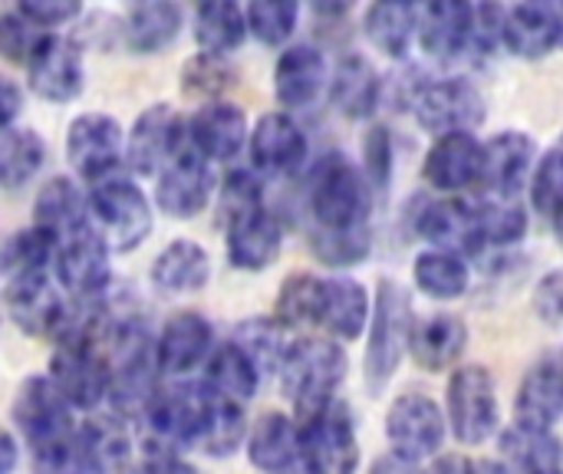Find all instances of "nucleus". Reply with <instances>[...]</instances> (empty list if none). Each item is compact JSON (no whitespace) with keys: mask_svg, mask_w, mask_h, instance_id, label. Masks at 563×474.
<instances>
[{"mask_svg":"<svg viewBox=\"0 0 563 474\" xmlns=\"http://www.w3.org/2000/svg\"><path fill=\"white\" fill-rule=\"evenodd\" d=\"M66 158L82 181L109 178L125 158V132L106 112H82L66 129Z\"/></svg>","mask_w":563,"mask_h":474,"instance_id":"9d476101","label":"nucleus"},{"mask_svg":"<svg viewBox=\"0 0 563 474\" xmlns=\"http://www.w3.org/2000/svg\"><path fill=\"white\" fill-rule=\"evenodd\" d=\"M416 231L432 247H445L462 257L485 251V238L478 228V205H468L462 198H442L422 205V211L416 214Z\"/></svg>","mask_w":563,"mask_h":474,"instance_id":"aec40b11","label":"nucleus"},{"mask_svg":"<svg viewBox=\"0 0 563 474\" xmlns=\"http://www.w3.org/2000/svg\"><path fill=\"white\" fill-rule=\"evenodd\" d=\"M20 112H23V92H20V86L0 76V129L13 125Z\"/></svg>","mask_w":563,"mask_h":474,"instance_id":"4d7b16f0","label":"nucleus"},{"mask_svg":"<svg viewBox=\"0 0 563 474\" xmlns=\"http://www.w3.org/2000/svg\"><path fill=\"white\" fill-rule=\"evenodd\" d=\"M373 313L369 290L353 277H327L323 280V307H320V327L333 340H360L366 337Z\"/></svg>","mask_w":563,"mask_h":474,"instance_id":"c85d7f7f","label":"nucleus"},{"mask_svg":"<svg viewBox=\"0 0 563 474\" xmlns=\"http://www.w3.org/2000/svg\"><path fill=\"white\" fill-rule=\"evenodd\" d=\"M247 30L264 46H284L300 16V0H251L247 3Z\"/></svg>","mask_w":563,"mask_h":474,"instance_id":"a18cd8bd","label":"nucleus"},{"mask_svg":"<svg viewBox=\"0 0 563 474\" xmlns=\"http://www.w3.org/2000/svg\"><path fill=\"white\" fill-rule=\"evenodd\" d=\"M330 82V69L327 59L317 46L310 43H297L287 46L277 56L274 66V96L284 109H307L313 106Z\"/></svg>","mask_w":563,"mask_h":474,"instance_id":"4be33fe9","label":"nucleus"},{"mask_svg":"<svg viewBox=\"0 0 563 474\" xmlns=\"http://www.w3.org/2000/svg\"><path fill=\"white\" fill-rule=\"evenodd\" d=\"M231 82H234V73L224 63V56H214V53H205V49L198 56H191L185 63V69H181V89L188 96H198V99H214Z\"/></svg>","mask_w":563,"mask_h":474,"instance_id":"8fccbe9b","label":"nucleus"},{"mask_svg":"<svg viewBox=\"0 0 563 474\" xmlns=\"http://www.w3.org/2000/svg\"><path fill=\"white\" fill-rule=\"evenodd\" d=\"M531 205L541 218L554 221L563 214V148H551L538 158L531 172Z\"/></svg>","mask_w":563,"mask_h":474,"instance_id":"de8ad7c7","label":"nucleus"},{"mask_svg":"<svg viewBox=\"0 0 563 474\" xmlns=\"http://www.w3.org/2000/svg\"><path fill=\"white\" fill-rule=\"evenodd\" d=\"M247 459L261 472L300 469V422L287 412H267L247 432Z\"/></svg>","mask_w":563,"mask_h":474,"instance_id":"c756f323","label":"nucleus"},{"mask_svg":"<svg viewBox=\"0 0 563 474\" xmlns=\"http://www.w3.org/2000/svg\"><path fill=\"white\" fill-rule=\"evenodd\" d=\"M478 172H482V142L475 139V132L465 129L435 135L422 162L426 181L442 195H455L478 185Z\"/></svg>","mask_w":563,"mask_h":474,"instance_id":"a211bd4d","label":"nucleus"},{"mask_svg":"<svg viewBox=\"0 0 563 474\" xmlns=\"http://www.w3.org/2000/svg\"><path fill=\"white\" fill-rule=\"evenodd\" d=\"M323 280L310 271H297L280 284L277 304H274V317L287 327V330H307V327H320V307H323Z\"/></svg>","mask_w":563,"mask_h":474,"instance_id":"ea45409f","label":"nucleus"},{"mask_svg":"<svg viewBox=\"0 0 563 474\" xmlns=\"http://www.w3.org/2000/svg\"><path fill=\"white\" fill-rule=\"evenodd\" d=\"M188 145L205 155L208 162H231L241 155V148L247 145V115L241 106L224 102V99H208L188 122Z\"/></svg>","mask_w":563,"mask_h":474,"instance_id":"f3484780","label":"nucleus"},{"mask_svg":"<svg viewBox=\"0 0 563 474\" xmlns=\"http://www.w3.org/2000/svg\"><path fill=\"white\" fill-rule=\"evenodd\" d=\"M261 366L231 340L218 350H211L208 356V370H205V383L221 393V396H231L238 403H251L257 386H261Z\"/></svg>","mask_w":563,"mask_h":474,"instance_id":"58836bf2","label":"nucleus"},{"mask_svg":"<svg viewBox=\"0 0 563 474\" xmlns=\"http://www.w3.org/2000/svg\"><path fill=\"white\" fill-rule=\"evenodd\" d=\"M366 178L376 188H389V178H393V139H389V129H373L366 135Z\"/></svg>","mask_w":563,"mask_h":474,"instance_id":"864d4df0","label":"nucleus"},{"mask_svg":"<svg viewBox=\"0 0 563 474\" xmlns=\"http://www.w3.org/2000/svg\"><path fill=\"white\" fill-rule=\"evenodd\" d=\"M373 185L363 168L343 155H330L310 185V211L320 228H356L369 221Z\"/></svg>","mask_w":563,"mask_h":474,"instance_id":"39448f33","label":"nucleus"},{"mask_svg":"<svg viewBox=\"0 0 563 474\" xmlns=\"http://www.w3.org/2000/svg\"><path fill=\"white\" fill-rule=\"evenodd\" d=\"M356 465H360L356 422L340 399L300 419V469L317 474H350Z\"/></svg>","mask_w":563,"mask_h":474,"instance_id":"0eeeda50","label":"nucleus"},{"mask_svg":"<svg viewBox=\"0 0 563 474\" xmlns=\"http://www.w3.org/2000/svg\"><path fill=\"white\" fill-rule=\"evenodd\" d=\"M16 3H20V10H23L30 20H36L40 26L69 23V20L79 13V7H82V0H16Z\"/></svg>","mask_w":563,"mask_h":474,"instance_id":"6e6d98bb","label":"nucleus"},{"mask_svg":"<svg viewBox=\"0 0 563 474\" xmlns=\"http://www.w3.org/2000/svg\"><path fill=\"white\" fill-rule=\"evenodd\" d=\"M247 13L238 0H201L195 13V40L205 53L228 56L247 40Z\"/></svg>","mask_w":563,"mask_h":474,"instance_id":"4c0bfd02","label":"nucleus"},{"mask_svg":"<svg viewBox=\"0 0 563 474\" xmlns=\"http://www.w3.org/2000/svg\"><path fill=\"white\" fill-rule=\"evenodd\" d=\"M228 231V264L244 274H261L267 271L284 247V231L267 208L234 221L224 228Z\"/></svg>","mask_w":563,"mask_h":474,"instance_id":"393cba45","label":"nucleus"},{"mask_svg":"<svg viewBox=\"0 0 563 474\" xmlns=\"http://www.w3.org/2000/svg\"><path fill=\"white\" fill-rule=\"evenodd\" d=\"M346 379V353L333 340H294L280 366L284 396L294 406V419H307L336 399Z\"/></svg>","mask_w":563,"mask_h":474,"instance_id":"f03ea898","label":"nucleus"},{"mask_svg":"<svg viewBox=\"0 0 563 474\" xmlns=\"http://www.w3.org/2000/svg\"><path fill=\"white\" fill-rule=\"evenodd\" d=\"M445 419L455 442L478 449L501 429V403L495 376L485 366H455L445 386Z\"/></svg>","mask_w":563,"mask_h":474,"instance_id":"7ed1b4c3","label":"nucleus"},{"mask_svg":"<svg viewBox=\"0 0 563 474\" xmlns=\"http://www.w3.org/2000/svg\"><path fill=\"white\" fill-rule=\"evenodd\" d=\"M310 247H313L320 264L346 271V267H356L369 257L373 234H369V224H356V228H320L317 224Z\"/></svg>","mask_w":563,"mask_h":474,"instance_id":"37998d69","label":"nucleus"},{"mask_svg":"<svg viewBox=\"0 0 563 474\" xmlns=\"http://www.w3.org/2000/svg\"><path fill=\"white\" fill-rule=\"evenodd\" d=\"M16 459H20V449H16V439L0 429V474L13 472L16 469Z\"/></svg>","mask_w":563,"mask_h":474,"instance_id":"13d9d810","label":"nucleus"},{"mask_svg":"<svg viewBox=\"0 0 563 474\" xmlns=\"http://www.w3.org/2000/svg\"><path fill=\"white\" fill-rule=\"evenodd\" d=\"M46 162V142L33 129L7 125L0 129V185L20 188L26 185Z\"/></svg>","mask_w":563,"mask_h":474,"instance_id":"a19ab883","label":"nucleus"},{"mask_svg":"<svg viewBox=\"0 0 563 474\" xmlns=\"http://www.w3.org/2000/svg\"><path fill=\"white\" fill-rule=\"evenodd\" d=\"M56 238L46 231V228H40V224H33V228H26V231H16L7 244H3V251H0V267L10 274V277H16V274H33V271H46V264L49 261H56Z\"/></svg>","mask_w":563,"mask_h":474,"instance_id":"c03bdc74","label":"nucleus"},{"mask_svg":"<svg viewBox=\"0 0 563 474\" xmlns=\"http://www.w3.org/2000/svg\"><path fill=\"white\" fill-rule=\"evenodd\" d=\"M13 422L23 432L33 455L66 442L73 429V406L56 389L49 376H30L23 379L16 399H13Z\"/></svg>","mask_w":563,"mask_h":474,"instance_id":"6e6552de","label":"nucleus"},{"mask_svg":"<svg viewBox=\"0 0 563 474\" xmlns=\"http://www.w3.org/2000/svg\"><path fill=\"white\" fill-rule=\"evenodd\" d=\"M185 139L188 132L181 115L168 102H155L132 122L125 139V162L139 175H155L181 152Z\"/></svg>","mask_w":563,"mask_h":474,"instance_id":"f8f14e48","label":"nucleus"},{"mask_svg":"<svg viewBox=\"0 0 563 474\" xmlns=\"http://www.w3.org/2000/svg\"><path fill=\"white\" fill-rule=\"evenodd\" d=\"M109 254H112V247L106 244V238L96 231L92 221H86L82 228L69 231L56 244V277H59V284L76 297L106 294L109 280H112Z\"/></svg>","mask_w":563,"mask_h":474,"instance_id":"9b49d317","label":"nucleus"},{"mask_svg":"<svg viewBox=\"0 0 563 474\" xmlns=\"http://www.w3.org/2000/svg\"><path fill=\"white\" fill-rule=\"evenodd\" d=\"M412 115L416 122L429 132V135H442V132H475L488 109H485V96L478 92V86H472L468 79H439V82H426L409 96Z\"/></svg>","mask_w":563,"mask_h":474,"instance_id":"1a4fd4ad","label":"nucleus"},{"mask_svg":"<svg viewBox=\"0 0 563 474\" xmlns=\"http://www.w3.org/2000/svg\"><path fill=\"white\" fill-rule=\"evenodd\" d=\"M46 36V30L30 20L23 10L20 13H0V56L10 63L26 66V59L33 56V49L40 46V40Z\"/></svg>","mask_w":563,"mask_h":474,"instance_id":"3c124183","label":"nucleus"},{"mask_svg":"<svg viewBox=\"0 0 563 474\" xmlns=\"http://www.w3.org/2000/svg\"><path fill=\"white\" fill-rule=\"evenodd\" d=\"M89 221V195L73 178H49L33 201V224L46 228L56 241Z\"/></svg>","mask_w":563,"mask_h":474,"instance_id":"473e14b6","label":"nucleus"},{"mask_svg":"<svg viewBox=\"0 0 563 474\" xmlns=\"http://www.w3.org/2000/svg\"><path fill=\"white\" fill-rule=\"evenodd\" d=\"M185 26V10L175 0H139L125 23V43L139 56L168 49Z\"/></svg>","mask_w":563,"mask_h":474,"instance_id":"2f4dec72","label":"nucleus"},{"mask_svg":"<svg viewBox=\"0 0 563 474\" xmlns=\"http://www.w3.org/2000/svg\"><path fill=\"white\" fill-rule=\"evenodd\" d=\"M468 346V323L455 313H432L412 323L409 353L426 373L455 370Z\"/></svg>","mask_w":563,"mask_h":474,"instance_id":"b1692460","label":"nucleus"},{"mask_svg":"<svg viewBox=\"0 0 563 474\" xmlns=\"http://www.w3.org/2000/svg\"><path fill=\"white\" fill-rule=\"evenodd\" d=\"M449 436L445 409L426 393H402L386 409V442L412 469L432 462Z\"/></svg>","mask_w":563,"mask_h":474,"instance_id":"423d86ee","label":"nucleus"},{"mask_svg":"<svg viewBox=\"0 0 563 474\" xmlns=\"http://www.w3.org/2000/svg\"><path fill=\"white\" fill-rule=\"evenodd\" d=\"M534 313L548 327H563V267L548 271L534 287Z\"/></svg>","mask_w":563,"mask_h":474,"instance_id":"5fc2aeb1","label":"nucleus"},{"mask_svg":"<svg viewBox=\"0 0 563 474\" xmlns=\"http://www.w3.org/2000/svg\"><path fill=\"white\" fill-rule=\"evenodd\" d=\"M412 323L416 320H412L409 294L393 277L379 280L369 327H366V353H363V379H366L369 396H379L399 373L409 353Z\"/></svg>","mask_w":563,"mask_h":474,"instance_id":"f257e3e1","label":"nucleus"},{"mask_svg":"<svg viewBox=\"0 0 563 474\" xmlns=\"http://www.w3.org/2000/svg\"><path fill=\"white\" fill-rule=\"evenodd\" d=\"M214 195V175L205 155L195 148H181L162 172L155 185V205L175 221L198 218Z\"/></svg>","mask_w":563,"mask_h":474,"instance_id":"ddd939ff","label":"nucleus"},{"mask_svg":"<svg viewBox=\"0 0 563 474\" xmlns=\"http://www.w3.org/2000/svg\"><path fill=\"white\" fill-rule=\"evenodd\" d=\"M7 310L26 337H40V340H56V333L63 330V323L69 317L59 290L46 277V271L10 277Z\"/></svg>","mask_w":563,"mask_h":474,"instance_id":"dca6fc26","label":"nucleus"},{"mask_svg":"<svg viewBox=\"0 0 563 474\" xmlns=\"http://www.w3.org/2000/svg\"><path fill=\"white\" fill-rule=\"evenodd\" d=\"M211 350H214V327L208 323V317L195 310L175 313L155 340L158 370L168 376H185L198 370L201 363H208Z\"/></svg>","mask_w":563,"mask_h":474,"instance_id":"412c9836","label":"nucleus"},{"mask_svg":"<svg viewBox=\"0 0 563 474\" xmlns=\"http://www.w3.org/2000/svg\"><path fill=\"white\" fill-rule=\"evenodd\" d=\"M558 145H561V148H563V132H561V142H558Z\"/></svg>","mask_w":563,"mask_h":474,"instance_id":"69168bd1","label":"nucleus"},{"mask_svg":"<svg viewBox=\"0 0 563 474\" xmlns=\"http://www.w3.org/2000/svg\"><path fill=\"white\" fill-rule=\"evenodd\" d=\"M538 165V142L521 129H505L482 145L478 185L492 198H515Z\"/></svg>","mask_w":563,"mask_h":474,"instance_id":"4468645a","label":"nucleus"},{"mask_svg":"<svg viewBox=\"0 0 563 474\" xmlns=\"http://www.w3.org/2000/svg\"><path fill=\"white\" fill-rule=\"evenodd\" d=\"M330 99H333L336 112L353 119V122H363V119L376 115L379 99H383L379 69L363 53L343 56L333 79H330Z\"/></svg>","mask_w":563,"mask_h":474,"instance_id":"cd10ccee","label":"nucleus"},{"mask_svg":"<svg viewBox=\"0 0 563 474\" xmlns=\"http://www.w3.org/2000/svg\"><path fill=\"white\" fill-rule=\"evenodd\" d=\"M89 221L106 238L112 254H129L142 247L152 234V201L135 181L109 175L102 181H92Z\"/></svg>","mask_w":563,"mask_h":474,"instance_id":"20e7f679","label":"nucleus"},{"mask_svg":"<svg viewBox=\"0 0 563 474\" xmlns=\"http://www.w3.org/2000/svg\"><path fill=\"white\" fill-rule=\"evenodd\" d=\"M528 3H544V7H554L558 0H528Z\"/></svg>","mask_w":563,"mask_h":474,"instance_id":"e2e57ef3","label":"nucleus"},{"mask_svg":"<svg viewBox=\"0 0 563 474\" xmlns=\"http://www.w3.org/2000/svg\"><path fill=\"white\" fill-rule=\"evenodd\" d=\"M208 386V383H205ZM247 442V419H244V403L221 396L208 386V409L205 422L198 432V449L211 459H228Z\"/></svg>","mask_w":563,"mask_h":474,"instance_id":"f704fd0d","label":"nucleus"},{"mask_svg":"<svg viewBox=\"0 0 563 474\" xmlns=\"http://www.w3.org/2000/svg\"><path fill=\"white\" fill-rule=\"evenodd\" d=\"M234 343L261 366V373H280L294 340H290V330L277 317H251L238 323Z\"/></svg>","mask_w":563,"mask_h":474,"instance_id":"79ce46f5","label":"nucleus"},{"mask_svg":"<svg viewBox=\"0 0 563 474\" xmlns=\"http://www.w3.org/2000/svg\"><path fill=\"white\" fill-rule=\"evenodd\" d=\"M501 46L518 59H544V56H551L561 46L554 10L544 7V3H528V0H518L515 7H508Z\"/></svg>","mask_w":563,"mask_h":474,"instance_id":"bb28decb","label":"nucleus"},{"mask_svg":"<svg viewBox=\"0 0 563 474\" xmlns=\"http://www.w3.org/2000/svg\"><path fill=\"white\" fill-rule=\"evenodd\" d=\"M82 449L89 455L92 472H106V469H125L132 462L135 452V439L129 429L125 412H109V416H96L79 429Z\"/></svg>","mask_w":563,"mask_h":474,"instance_id":"e433bc0d","label":"nucleus"},{"mask_svg":"<svg viewBox=\"0 0 563 474\" xmlns=\"http://www.w3.org/2000/svg\"><path fill=\"white\" fill-rule=\"evenodd\" d=\"M251 162L264 175H290L307 158V135L290 112H267L247 135Z\"/></svg>","mask_w":563,"mask_h":474,"instance_id":"6ab92c4d","label":"nucleus"},{"mask_svg":"<svg viewBox=\"0 0 563 474\" xmlns=\"http://www.w3.org/2000/svg\"><path fill=\"white\" fill-rule=\"evenodd\" d=\"M406 3H416V7H419V3H426V0H406Z\"/></svg>","mask_w":563,"mask_h":474,"instance_id":"0e129e2a","label":"nucleus"},{"mask_svg":"<svg viewBox=\"0 0 563 474\" xmlns=\"http://www.w3.org/2000/svg\"><path fill=\"white\" fill-rule=\"evenodd\" d=\"M554 234H558V244L563 247V214H558V218H554Z\"/></svg>","mask_w":563,"mask_h":474,"instance_id":"680f3d73","label":"nucleus"},{"mask_svg":"<svg viewBox=\"0 0 563 474\" xmlns=\"http://www.w3.org/2000/svg\"><path fill=\"white\" fill-rule=\"evenodd\" d=\"M412 284L439 300V304H452L459 297L468 294L472 287V267L465 264L462 254L445 251V247H429L412 261Z\"/></svg>","mask_w":563,"mask_h":474,"instance_id":"72a5a7b5","label":"nucleus"},{"mask_svg":"<svg viewBox=\"0 0 563 474\" xmlns=\"http://www.w3.org/2000/svg\"><path fill=\"white\" fill-rule=\"evenodd\" d=\"M515 419L531 426H558L563 419V350H548L525 373L515 396Z\"/></svg>","mask_w":563,"mask_h":474,"instance_id":"5701e85b","label":"nucleus"},{"mask_svg":"<svg viewBox=\"0 0 563 474\" xmlns=\"http://www.w3.org/2000/svg\"><path fill=\"white\" fill-rule=\"evenodd\" d=\"M505 13H508V7H505V3H498V0H475L465 53H475V56H492V53L501 46V33H505Z\"/></svg>","mask_w":563,"mask_h":474,"instance_id":"603ef678","label":"nucleus"},{"mask_svg":"<svg viewBox=\"0 0 563 474\" xmlns=\"http://www.w3.org/2000/svg\"><path fill=\"white\" fill-rule=\"evenodd\" d=\"M264 208V185L254 172H231L224 181H221V191H218V218L221 224H234L254 211Z\"/></svg>","mask_w":563,"mask_h":474,"instance_id":"09e8293b","label":"nucleus"},{"mask_svg":"<svg viewBox=\"0 0 563 474\" xmlns=\"http://www.w3.org/2000/svg\"><path fill=\"white\" fill-rule=\"evenodd\" d=\"M366 36L389 59H402L409 53L412 40L419 36L416 3H406V0H373V7L366 10Z\"/></svg>","mask_w":563,"mask_h":474,"instance_id":"c9c22d12","label":"nucleus"},{"mask_svg":"<svg viewBox=\"0 0 563 474\" xmlns=\"http://www.w3.org/2000/svg\"><path fill=\"white\" fill-rule=\"evenodd\" d=\"M356 0H313V7L327 16H343L346 10H353Z\"/></svg>","mask_w":563,"mask_h":474,"instance_id":"bf43d9fd","label":"nucleus"},{"mask_svg":"<svg viewBox=\"0 0 563 474\" xmlns=\"http://www.w3.org/2000/svg\"><path fill=\"white\" fill-rule=\"evenodd\" d=\"M498 455L508 469L521 472H561L563 442L554 436L551 426H531V422H511L508 429H498Z\"/></svg>","mask_w":563,"mask_h":474,"instance_id":"a878e982","label":"nucleus"},{"mask_svg":"<svg viewBox=\"0 0 563 474\" xmlns=\"http://www.w3.org/2000/svg\"><path fill=\"white\" fill-rule=\"evenodd\" d=\"M211 280V257L198 241L178 238L165 244L152 264V284L162 294H198Z\"/></svg>","mask_w":563,"mask_h":474,"instance_id":"7c9ffc66","label":"nucleus"},{"mask_svg":"<svg viewBox=\"0 0 563 474\" xmlns=\"http://www.w3.org/2000/svg\"><path fill=\"white\" fill-rule=\"evenodd\" d=\"M551 10H554V20H558V36H561V46H563V0H558Z\"/></svg>","mask_w":563,"mask_h":474,"instance_id":"052dcab7","label":"nucleus"},{"mask_svg":"<svg viewBox=\"0 0 563 474\" xmlns=\"http://www.w3.org/2000/svg\"><path fill=\"white\" fill-rule=\"evenodd\" d=\"M478 228L485 247H515L528 234V211L511 198H492L478 205Z\"/></svg>","mask_w":563,"mask_h":474,"instance_id":"49530a36","label":"nucleus"},{"mask_svg":"<svg viewBox=\"0 0 563 474\" xmlns=\"http://www.w3.org/2000/svg\"><path fill=\"white\" fill-rule=\"evenodd\" d=\"M26 82L46 102H73L86 82L79 46L66 36L46 33L26 59Z\"/></svg>","mask_w":563,"mask_h":474,"instance_id":"2eb2a0df","label":"nucleus"}]
</instances>
